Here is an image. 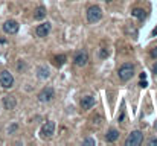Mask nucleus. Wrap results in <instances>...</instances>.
Listing matches in <instances>:
<instances>
[{
    "mask_svg": "<svg viewBox=\"0 0 157 146\" xmlns=\"http://www.w3.org/2000/svg\"><path fill=\"white\" fill-rule=\"evenodd\" d=\"M118 75H119V79L121 81H124L127 82L128 79H131L133 75H134V65L131 63H125V64H122L119 70H118Z\"/></svg>",
    "mask_w": 157,
    "mask_h": 146,
    "instance_id": "obj_1",
    "label": "nucleus"
},
{
    "mask_svg": "<svg viewBox=\"0 0 157 146\" xmlns=\"http://www.w3.org/2000/svg\"><path fill=\"white\" fill-rule=\"evenodd\" d=\"M101 17H102V11H101L99 6L93 5V6H90V8L87 9V20H88V23H96V22H99V20H101Z\"/></svg>",
    "mask_w": 157,
    "mask_h": 146,
    "instance_id": "obj_2",
    "label": "nucleus"
},
{
    "mask_svg": "<svg viewBox=\"0 0 157 146\" xmlns=\"http://www.w3.org/2000/svg\"><path fill=\"white\" fill-rule=\"evenodd\" d=\"M143 142V134L142 131H133L127 138H125V146H137Z\"/></svg>",
    "mask_w": 157,
    "mask_h": 146,
    "instance_id": "obj_3",
    "label": "nucleus"
},
{
    "mask_svg": "<svg viewBox=\"0 0 157 146\" xmlns=\"http://www.w3.org/2000/svg\"><path fill=\"white\" fill-rule=\"evenodd\" d=\"M0 85H2V88H6V90L14 85V76L8 70H3L0 73Z\"/></svg>",
    "mask_w": 157,
    "mask_h": 146,
    "instance_id": "obj_4",
    "label": "nucleus"
},
{
    "mask_svg": "<svg viewBox=\"0 0 157 146\" xmlns=\"http://www.w3.org/2000/svg\"><path fill=\"white\" fill-rule=\"evenodd\" d=\"M87 61H88V54H87L86 49L78 50L73 56V63H75V65H78V67H84L87 64Z\"/></svg>",
    "mask_w": 157,
    "mask_h": 146,
    "instance_id": "obj_5",
    "label": "nucleus"
},
{
    "mask_svg": "<svg viewBox=\"0 0 157 146\" xmlns=\"http://www.w3.org/2000/svg\"><path fill=\"white\" fill-rule=\"evenodd\" d=\"M53 96H55V90H53L52 87H46V88H43L41 91H40L38 101L46 104V102H50L52 99H53Z\"/></svg>",
    "mask_w": 157,
    "mask_h": 146,
    "instance_id": "obj_6",
    "label": "nucleus"
},
{
    "mask_svg": "<svg viewBox=\"0 0 157 146\" xmlns=\"http://www.w3.org/2000/svg\"><path fill=\"white\" fill-rule=\"evenodd\" d=\"M40 134H41L43 138H50L53 134H55V122H46L41 127Z\"/></svg>",
    "mask_w": 157,
    "mask_h": 146,
    "instance_id": "obj_7",
    "label": "nucleus"
},
{
    "mask_svg": "<svg viewBox=\"0 0 157 146\" xmlns=\"http://www.w3.org/2000/svg\"><path fill=\"white\" fill-rule=\"evenodd\" d=\"M18 28H20V24L15 22V20H8V22H5L3 23V31L6 32V34H17L18 32Z\"/></svg>",
    "mask_w": 157,
    "mask_h": 146,
    "instance_id": "obj_8",
    "label": "nucleus"
},
{
    "mask_svg": "<svg viewBox=\"0 0 157 146\" xmlns=\"http://www.w3.org/2000/svg\"><path fill=\"white\" fill-rule=\"evenodd\" d=\"M50 23H41V24H38L37 26V29H35V34H37V37H46V35H49V32H50Z\"/></svg>",
    "mask_w": 157,
    "mask_h": 146,
    "instance_id": "obj_9",
    "label": "nucleus"
},
{
    "mask_svg": "<svg viewBox=\"0 0 157 146\" xmlns=\"http://www.w3.org/2000/svg\"><path fill=\"white\" fill-rule=\"evenodd\" d=\"M37 76H38V79L44 81V79H47L50 76V69L47 67V65H40L37 69Z\"/></svg>",
    "mask_w": 157,
    "mask_h": 146,
    "instance_id": "obj_10",
    "label": "nucleus"
},
{
    "mask_svg": "<svg viewBox=\"0 0 157 146\" xmlns=\"http://www.w3.org/2000/svg\"><path fill=\"white\" fill-rule=\"evenodd\" d=\"M95 97L93 96H84L83 99H81V107H83V110H90L92 107H95Z\"/></svg>",
    "mask_w": 157,
    "mask_h": 146,
    "instance_id": "obj_11",
    "label": "nucleus"
},
{
    "mask_svg": "<svg viewBox=\"0 0 157 146\" xmlns=\"http://www.w3.org/2000/svg\"><path fill=\"white\" fill-rule=\"evenodd\" d=\"M15 105H17V101H15L14 96H5L3 97V107H5V110H14Z\"/></svg>",
    "mask_w": 157,
    "mask_h": 146,
    "instance_id": "obj_12",
    "label": "nucleus"
},
{
    "mask_svg": "<svg viewBox=\"0 0 157 146\" xmlns=\"http://www.w3.org/2000/svg\"><path fill=\"white\" fill-rule=\"evenodd\" d=\"M118 138H119V131H118V129H114V128H110V129H108L107 136H105V142H107V143H114Z\"/></svg>",
    "mask_w": 157,
    "mask_h": 146,
    "instance_id": "obj_13",
    "label": "nucleus"
},
{
    "mask_svg": "<svg viewBox=\"0 0 157 146\" xmlns=\"http://www.w3.org/2000/svg\"><path fill=\"white\" fill-rule=\"evenodd\" d=\"M46 14H47V11H46L44 6H38V8L34 11V18L35 20H43L46 17Z\"/></svg>",
    "mask_w": 157,
    "mask_h": 146,
    "instance_id": "obj_14",
    "label": "nucleus"
},
{
    "mask_svg": "<svg viewBox=\"0 0 157 146\" xmlns=\"http://www.w3.org/2000/svg\"><path fill=\"white\" fill-rule=\"evenodd\" d=\"M131 15L136 17V18H139V20H145L146 12H145V9H142V8H134L131 11Z\"/></svg>",
    "mask_w": 157,
    "mask_h": 146,
    "instance_id": "obj_15",
    "label": "nucleus"
},
{
    "mask_svg": "<svg viewBox=\"0 0 157 146\" xmlns=\"http://www.w3.org/2000/svg\"><path fill=\"white\" fill-rule=\"evenodd\" d=\"M53 63H55L57 67H61V65L66 63V55H58V56H55V58H53Z\"/></svg>",
    "mask_w": 157,
    "mask_h": 146,
    "instance_id": "obj_16",
    "label": "nucleus"
},
{
    "mask_svg": "<svg viewBox=\"0 0 157 146\" xmlns=\"http://www.w3.org/2000/svg\"><path fill=\"white\" fill-rule=\"evenodd\" d=\"M108 55H110V54H108V50H107L105 47H101V49H99V58H101V59L108 58Z\"/></svg>",
    "mask_w": 157,
    "mask_h": 146,
    "instance_id": "obj_17",
    "label": "nucleus"
},
{
    "mask_svg": "<svg viewBox=\"0 0 157 146\" xmlns=\"http://www.w3.org/2000/svg\"><path fill=\"white\" fill-rule=\"evenodd\" d=\"M83 145H92V146H95V145H96V142H95V138H86V140L83 142Z\"/></svg>",
    "mask_w": 157,
    "mask_h": 146,
    "instance_id": "obj_18",
    "label": "nucleus"
},
{
    "mask_svg": "<svg viewBox=\"0 0 157 146\" xmlns=\"http://www.w3.org/2000/svg\"><path fill=\"white\" fill-rule=\"evenodd\" d=\"M148 146H157V138L156 137H153V138H149L148 140V143H146Z\"/></svg>",
    "mask_w": 157,
    "mask_h": 146,
    "instance_id": "obj_19",
    "label": "nucleus"
},
{
    "mask_svg": "<svg viewBox=\"0 0 157 146\" xmlns=\"http://www.w3.org/2000/svg\"><path fill=\"white\" fill-rule=\"evenodd\" d=\"M101 120H102L101 116H96V119L93 117V123H96V127H99V125H101Z\"/></svg>",
    "mask_w": 157,
    "mask_h": 146,
    "instance_id": "obj_20",
    "label": "nucleus"
},
{
    "mask_svg": "<svg viewBox=\"0 0 157 146\" xmlns=\"http://www.w3.org/2000/svg\"><path fill=\"white\" fill-rule=\"evenodd\" d=\"M17 69H18L20 72H22V70H25V63H23V61H20V63L17 64Z\"/></svg>",
    "mask_w": 157,
    "mask_h": 146,
    "instance_id": "obj_21",
    "label": "nucleus"
},
{
    "mask_svg": "<svg viewBox=\"0 0 157 146\" xmlns=\"http://www.w3.org/2000/svg\"><path fill=\"white\" fill-rule=\"evenodd\" d=\"M151 56H153V58H157V46L151 49Z\"/></svg>",
    "mask_w": 157,
    "mask_h": 146,
    "instance_id": "obj_22",
    "label": "nucleus"
},
{
    "mask_svg": "<svg viewBox=\"0 0 157 146\" xmlns=\"http://www.w3.org/2000/svg\"><path fill=\"white\" fill-rule=\"evenodd\" d=\"M139 85H140L142 88H145L146 85H148V82H146V79H142V81H140V84H139Z\"/></svg>",
    "mask_w": 157,
    "mask_h": 146,
    "instance_id": "obj_23",
    "label": "nucleus"
},
{
    "mask_svg": "<svg viewBox=\"0 0 157 146\" xmlns=\"http://www.w3.org/2000/svg\"><path fill=\"white\" fill-rule=\"evenodd\" d=\"M15 129H17V125H15V123H14V125H12V127H11V128H9V129H8V132H9V134H11V132H14V131H15Z\"/></svg>",
    "mask_w": 157,
    "mask_h": 146,
    "instance_id": "obj_24",
    "label": "nucleus"
},
{
    "mask_svg": "<svg viewBox=\"0 0 157 146\" xmlns=\"http://www.w3.org/2000/svg\"><path fill=\"white\" fill-rule=\"evenodd\" d=\"M151 70H153V73H156V75H157V61L153 64V67H151Z\"/></svg>",
    "mask_w": 157,
    "mask_h": 146,
    "instance_id": "obj_25",
    "label": "nucleus"
},
{
    "mask_svg": "<svg viewBox=\"0 0 157 146\" xmlns=\"http://www.w3.org/2000/svg\"><path fill=\"white\" fill-rule=\"evenodd\" d=\"M151 35H153V37H156V35H157V26H156V28L153 29V32H151Z\"/></svg>",
    "mask_w": 157,
    "mask_h": 146,
    "instance_id": "obj_26",
    "label": "nucleus"
},
{
    "mask_svg": "<svg viewBox=\"0 0 157 146\" xmlns=\"http://www.w3.org/2000/svg\"><path fill=\"white\" fill-rule=\"evenodd\" d=\"M140 79H146V73H140Z\"/></svg>",
    "mask_w": 157,
    "mask_h": 146,
    "instance_id": "obj_27",
    "label": "nucleus"
},
{
    "mask_svg": "<svg viewBox=\"0 0 157 146\" xmlns=\"http://www.w3.org/2000/svg\"><path fill=\"white\" fill-rule=\"evenodd\" d=\"M105 2H111V0H105Z\"/></svg>",
    "mask_w": 157,
    "mask_h": 146,
    "instance_id": "obj_28",
    "label": "nucleus"
}]
</instances>
